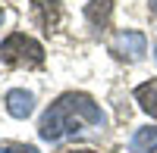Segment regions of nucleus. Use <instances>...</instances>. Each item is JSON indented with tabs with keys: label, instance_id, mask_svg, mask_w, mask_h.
<instances>
[{
	"label": "nucleus",
	"instance_id": "nucleus-1",
	"mask_svg": "<svg viewBox=\"0 0 157 153\" xmlns=\"http://www.w3.org/2000/svg\"><path fill=\"white\" fill-rule=\"evenodd\" d=\"M78 119L88 122V125H104L107 122V116L98 109V103L88 94H63L57 103L44 112L38 134H41L44 141H60L63 134H75L78 131Z\"/></svg>",
	"mask_w": 157,
	"mask_h": 153
},
{
	"label": "nucleus",
	"instance_id": "nucleus-2",
	"mask_svg": "<svg viewBox=\"0 0 157 153\" xmlns=\"http://www.w3.org/2000/svg\"><path fill=\"white\" fill-rule=\"evenodd\" d=\"M0 56H3V62H10V66H38V62L44 59V50L38 41H32V37L25 34H10L3 44H0Z\"/></svg>",
	"mask_w": 157,
	"mask_h": 153
},
{
	"label": "nucleus",
	"instance_id": "nucleus-3",
	"mask_svg": "<svg viewBox=\"0 0 157 153\" xmlns=\"http://www.w3.org/2000/svg\"><path fill=\"white\" fill-rule=\"evenodd\" d=\"M113 53L116 56H123V59H141L145 56V50H148V37L141 34V31H123V34H116L113 37Z\"/></svg>",
	"mask_w": 157,
	"mask_h": 153
},
{
	"label": "nucleus",
	"instance_id": "nucleus-4",
	"mask_svg": "<svg viewBox=\"0 0 157 153\" xmlns=\"http://www.w3.org/2000/svg\"><path fill=\"white\" fill-rule=\"evenodd\" d=\"M35 109V94L32 91H22V87H16V91L6 94V112L13 119H29Z\"/></svg>",
	"mask_w": 157,
	"mask_h": 153
},
{
	"label": "nucleus",
	"instance_id": "nucleus-5",
	"mask_svg": "<svg viewBox=\"0 0 157 153\" xmlns=\"http://www.w3.org/2000/svg\"><path fill=\"white\" fill-rule=\"evenodd\" d=\"M129 153H157V128H135L132 141H129Z\"/></svg>",
	"mask_w": 157,
	"mask_h": 153
},
{
	"label": "nucleus",
	"instance_id": "nucleus-6",
	"mask_svg": "<svg viewBox=\"0 0 157 153\" xmlns=\"http://www.w3.org/2000/svg\"><path fill=\"white\" fill-rule=\"evenodd\" d=\"M135 100L141 103V109L148 116H157V81H145L135 87Z\"/></svg>",
	"mask_w": 157,
	"mask_h": 153
},
{
	"label": "nucleus",
	"instance_id": "nucleus-7",
	"mask_svg": "<svg viewBox=\"0 0 157 153\" xmlns=\"http://www.w3.org/2000/svg\"><path fill=\"white\" fill-rule=\"evenodd\" d=\"M110 12H113V0H88V6H85L88 22H94V25L107 22V19H110Z\"/></svg>",
	"mask_w": 157,
	"mask_h": 153
},
{
	"label": "nucleus",
	"instance_id": "nucleus-8",
	"mask_svg": "<svg viewBox=\"0 0 157 153\" xmlns=\"http://www.w3.org/2000/svg\"><path fill=\"white\" fill-rule=\"evenodd\" d=\"M3 153H38L35 147H25V144H13V147H6Z\"/></svg>",
	"mask_w": 157,
	"mask_h": 153
},
{
	"label": "nucleus",
	"instance_id": "nucleus-9",
	"mask_svg": "<svg viewBox=\"0 0 157 153\" xmlns=\"http://www.w3.org/2000/svg\"><path fill=\"white\" fill-rule=\"evenodd\" d=\"M72 153H94V150H72Z\"/></svg>",
	"mask_w": 157,
	"mask_h": 153
},
{
	"label": "nucleus",
	"instance_id": "nucleus-10",
	"mask_svg": "<svg viewBox=\"0 0 157 153\" xmlns=\"http://www.w3.org/2000/svg\"><path fill=\"white\" fill-rule=\"evenodd\" d=\"M151 6H154V12H157V0H151Z\"/></svg>",
	"mask_w": 157,
	"mask_h": 153
},
{
	"label": "nucleus",
	"instance_id": "nucleus-11",
	"mask_svg": "<svg viewBox=\"0 0 157 153\" xmlns=\"http://www.w3.org/2000/svg\"><path fill=\"white\" fill-rule=\"evenodd\" d=\"M0 22H3V9H0Z\"/></svg>",
	"mask_w": 157,
	"mask_h": 153
}]
</instances>
